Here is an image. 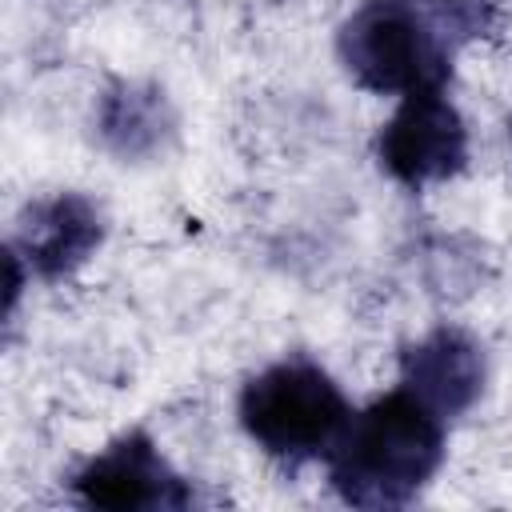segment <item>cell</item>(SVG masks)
Wrapping results in <instances>:
<instances>
[{
  "mask_svg": "<svg viewBox=\"0 0 512 512\" xmlns=\"http://www.w3.org/2000/svg\"><path fill=\"white\" fill-rule=\"evenodd\" d=\"M496 0H364L336 36L340 64L368 92H440L452 52L492 32Z\"/></svg>",
  "mask_w": 512,
  "mask_h": 512,
  "instance_id": "6da1fadb",
  "label": "cell"
},
{
  "mask_svg": "<svg viewBox=\"0 0 512 512\" xmlns=\"http://www.w3.org/2000/svg\"><path fill=\"white\" fill-rule=\"evenodd\" d=\"M328 480L352 508H400L420 496L444 460V420L408 388L352 412L332 444Z\"/></svg>",
  "mask_w": 512,
  "mask_h": 512,
  "instance_id": "7a4b0ae2",
  "label": "cell"
},
{
  "mask_svg": "<svg viewBox=\"0 0 512 512\" xmlns=\"http://www.w3.org/2000/svg\"><path fill=\"white\" fill-rule=\"evenodd\" d=\"M348 420L352 408L340 384L304 356L264 368L240 392L244 432L284 464L328 456L340 432L348 428Z\"/></svg>",
  "mask_w": 512,
  "mask_h": 512,
  "instance_id": "3957f363",
  "label": "cell"
},
{
  "mask_svg": "<svg viewBox=\"0 0 512 512\" xmlns=\"http://www.w3.org/2000/svg\"><path fill=\"white\" fill-rule=\"evenodd\" d=\"M380 168L408 184H440L468 164V128L444 92H408L376 136Z\"/></svg>",
  "mask_w": 512,
  "mask_h": 512,
  "instance_id": "277c9868",
  "label": "cell"
},
{
  "mask_svg": "<svg viewBox=\"0 0 512 512\" xmlns=\"http://www.w3.org/2000/svg\"><path fill=\"white\" fill-rule=\"evenodd\" d=\"M72 492L88 508L140 512V508H188L192 488L172 464L160 456L152 436L128 432L112 440L100 456H92L76 476Z\"/></svg>",
  "mask_w": 512,
  "mask_h": 512,
  "instance_id": "5b68a950",
  "label": "cell"
},
{
  "mask_svg": "<svg viewBox=\"0 0 512 512\" xmlns=\"http://www.w3.org/2000/svg\"><path fill=\"white\" fill-rule=\"evenodd\" d=\"M104 240L100 208L80 192H56L24 208L12 248L28 260L40 280L72 276Z\"/></svg>",
  "mask_w": 512,
  "mask_h": 512,
  "instance_id": "8992f818",
  "label": "cell"
},
{
  "mask_svg": "<svg viewBox=\"0 0 512 512\" xmlns=\"http://www.w3.org/2000/svg\"><path fill=\"white\" fill-rule=\"evenodd\" d=\"M484 348L460 328H432L400 352L404 388L424 400L440 420L468 412L484 392Z\"/></svg>",
  "mask_w": 512,
  "mask_h": 512,
  "instance_id": "52a82bcc",
  "label": "cell"
},
{
  "mask_svg": "<svg viewBox=\"0 0 512 512\" xmlns=\"http://www.w3.org/2000/svg\"><path fill=\"white\" fill-rule=\"evenodd\" d=\"M172 108L156 84L140 80H116L96 112V128L104 144L124 156V160H144L152 156L168 136H172Z\"/></svg>",
  "mask_w": 512,
  "mask_h": 512,
  "instance_id": "ba28073f",
  "label": "cell"
},
{
  "mask_svg": "<svg viewBox=\"0 0 512 512\" xmlns=\"http://www.w3.org/2000/svg\"><path fill=\"white\" fill-rule=\"evenodd\" d=\"M508 132H512V124H508Z\"/></svg>",
  "mask_w": 512,
  "mask_h": 512,
  "instance_id": "9c48e42d",
  "label": "cell"
}]
</instances>
